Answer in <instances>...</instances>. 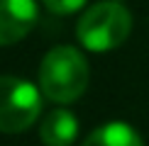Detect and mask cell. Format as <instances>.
Returning <instances> with one entry per match:
<instances>
[{"instance_id": "6da1fadb", "label": "cell", "mask_w": 149, "mask_h": 146, "mask_svg": "<svg viewBox=\"0 0 149 146\" xmlns=\"http://www.w3.org/2000/svg\"><path fill=\"white\" fill-rule=\"evenodd\" d=\"M88 85V63L73 46H54L39 66V88L54 102H73Z\"/></svg>"}, {"instance_id": "7a4b0ae2", "label": "cell", "mask_w": 149, "mask_h": 146, "mask_svg": "<svg viewBox=\"0 0 149 146\" xmlns=\"http://www.w3.org/2000/svg\"><path fill=\"white\" fill-rule=\"evenodd\" d=\"M132 15L120 3H95L81 15L76 36L91 51H110L127 39Z\"/></svg>"}, {"instance_id": "3957f363", "label": "cell", "mask_w": 149, "mask_h": 146, "mask_svg": "<svg viewBox=\"0 0 149 146\" xmlns=\"http://www.w3.org/2000/svg\"><path fill=\"white\" fill-rule=\"evenodd\" d=\"M42 110L39 90L15 76H0V132L17 134L32 127Z\"/></svg>"}, {"instance_id": "277c9868", "label": "cell", "mask_w": 149, "mask_h": 146, "mask_svg": "<svg viewBox=\"0 0 149 146\" xmlns=\"http://www.w3.org/2000/svg\"><path fill=\"white\" fill-rule=\"evenodd\" d=\"M37 22L34 0H0V46L15 44L32 32Z\"/></svg>"}, {"instance_id": "5b68a950", "label": "cell", "mask_w": 149, "mask_h": 146, "mask_svg": "<svg viewBox=\"0 0 149 146\" xmlns=\"http://www.w3.org/2000/svg\"><path fill=\"white\" fill-rule=\"evenodd\" d=\"M78 134V119L69 110H52L39 124V139L44 146H71Z\"/></svg>"}, {"instance_id": "8992f818", "label": "cell", "mask_w": 149, "mask_h": 146, "mask_svg": "<svg viewBox=\"0 0 149 146\" xmlns=\"http://www.w3.org/2000/svg\"><path fill=\"white\" fill-rule=\"evenodd\" d=\"M81 146H144L137 129L125 122H108V124L93 129Z\"/></svg>"}, {"instance_id": "52a82bcc", "label": "cell", "mask_w": 149, "mask_h": 146, "mask_svg": "<svg viewBox=\"0 0 149 146\" xmlns=\"http://www.w3.org/2000/svg\"><path fill=\"white\" fill-rule=\"evenodd\" d=\"M44 5L56 15H71V12L83 8L86 0H44Z\"/></svg>"}, {"instance_id": "ba28073f", "label": "cell", "mask_w": 149, "mask_h": 146, "mask_svg": "<svg viewBox=\"0 0 149 146\" xmlns=\"http://www.w3.org/2000/svg\"><path fill=\"white\" fill-rule=\"evenodd\" d=\"M115 3H117V0H115Z\"/></svg>"}]
</instances>
